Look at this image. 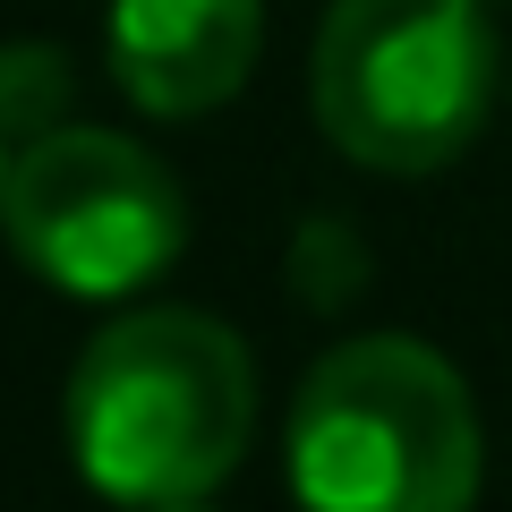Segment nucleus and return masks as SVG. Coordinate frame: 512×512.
I'll use <instances>...</instances> for the list:
<instances>
[{
  "instance_id": "423d86ee",
  "label": "nucleus",
  "mask_w": 512,
  "mask_h": 512,
  "mask_svg": "<svg viewBox=\"0 0 512 512\" xmlns=\"http://www.w3.org/2000/svg\"><path fill=\"white\" fill-rule=\"evenodd\" d=\"M69 94L77 69L60 43H0V146L18 154L52 128H69Z\"/></svg>"
},
{
  "instance_id": "0eeeda50",
  "label": "nucleus",
  "mask_w": 512,
  "mask_h": 512,
  "mask_svg": "<svg viewBox=\"0 0 512 512\" xmlns=\"http://www.w3.org/2000/svg\"><path fill=\"white\" fill-rule=\"evenodd\" d=\"M367 274H376V256H367V239L350 231L342 214L299 222V239H291V291L308 299V308H342L350 291H367Z\"/></svg>"
},
{
  "instance_id": "7ed1b4c3",
  "label": "nucleus",
  "mask_w": 512,
  "mask_h": 512,
  "mask_svg": "<svg viewBox=\"0 0 512 512\" xmlns=\"http://www.w3.org/2000/svg\"><path fill=\"white\" fill-rule=\"evenodd\" d=\"M308 103L359 171L427 180L461 163L495 111L487 0H333L308 52Z\"/></svg>"
},
{
  "instance_id": "9d476101",
  "label": "nucleus",
  "mask_w": 512,
  "mask_h": 512,
  "mask_svg": "<svg viewBox=\"0 0 512 512\" xmlns=\"http://www.w3.org/2000/svg\"><path fill=\"white\" fill-rule=\"evenodd\" d=\"M487 9H495V0H487Z\"/></svg>"
},
{
  "instance_id": "20e7f679",
  "label": "nucleus",
  "mask_w": 512,
  "mask_h": 512,
  "mask_svg": "<svg viewBox=\"0 0 512 512\" xmlns=\"http://www.w3.org/2000/svg\"><path fill=\"white\" fill-rule=\"evenodd\" d=\"M0 239L26 274L60 299L120 308L154 291L188 248V197L163 154H146L120 128H52L9 154L0 188Z\"/></svg>"
},
{
  "instance_id": "39448f33",
  "label": "nucleus",
  "mask_w": 512,
  "mask_h": 512,
  "mask_svg": "<svg viewBox=\"0 0 512 512\" xmlns=\"http://www.w3.org/2000/svg\"><path fill=\"white\" fill-rule=\"evenodd\" d=\"M265 0H111L103 77L146 120H205L256 77Z\"/></svg>"
},
{
  "instance_id": "f03ea898",
  "label": "nucleus",
  "mask_w": 512,
  "mask_h": 512,
  "mask_svg": "<svg viewBox=\"0 0 512 512\" xmlns=\"http://www.w3.org/2000/svg\"><path fill=\"white\" fill-rule=\"evenodd\" d=\"M282 470L299 512H470L478 402L444 350L410 333H359L299 376Z\"/></svg>"
},
{
  "instance_id": "f257e3e1",
  "label": "nucleus",
  "mask_w": 512,
  "mask_h": 512,
  "mask_svg": "<svg viewBox=\"0 0 512 512\" xmlns=\"http://www.w3.org/2000/svg\"><path fill=\"white\" fill-rule=\"evenodd\" d=\"M69 461L128 512L205 504L256 436V359L205 308H120L60 393Z\"/></svg>"
},
{
  "instance_id": "6e6552de",
  "label": "nucleus",
  "mask_w": 512,
  "mask_h": 512,
  "mask_svg": "<svg viewBox=\"0 0 512 512\" xmlns=\"http://www.w3.org/2000/svg\"><path fill=\"white\" fill-rule=\"evenodd\" d=\"M0 188H9V146H0Z\"/></svg>"
},
{
  "instance_id": "1a4fd4ad",
  "label": "nucleus",
  "mask_w": 512,
  "mask_h": 512,
  "mask_svg": "<svg viewBox=\"0 0 512 512\" xmlns=\"http://www.w3.org/2000/svg\"><path fill=\"white\" fill-rule=\"evenodd\" d=\"M171 512H205V504H171Z\"/></svg>"
}]
</instances>
